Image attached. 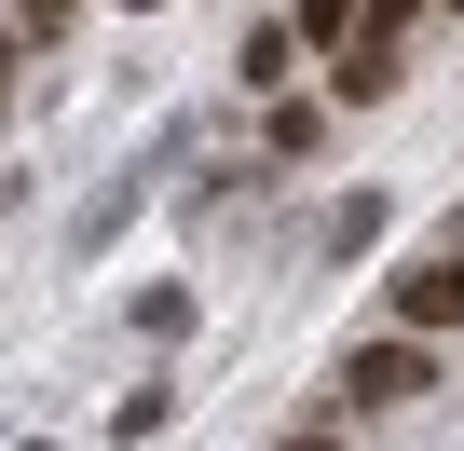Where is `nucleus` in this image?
I'll return each mask as SVG.
<instances>
[{
    "label": "nucleus",
    "instance_id": "6",
    "mask_svg": "<svg viewBox=\"0 0 464 451\" xmlns=\"http://www.w3.org/2000/svg\"><path fill=\"white\" fill-rule=\"evenodd\" d=\"M14 42H28V28H0V110H14Z\"/></svg>",
    "mask_w": 464,
    "mask_h": 451
},
{
    "label": "nucleus",
    "instance_id": "2",
    "mask_svg": "<svg viewBox=\"0 0 464 451\" xmlns=\"http://www.w3.org/2000/svg\"><path fill=\"white\" fill-rule=\"evenodd\" d=\"M396 328H423V342H437V328H464V247H437V260H410V274H396Z\"/></svg>",
    "mask_w": 464,
    "mask_h": 451
},
{
    "label": "nucleus",
    "instance_id": "9",
    "mask_svg": "<svg viewBox=\"0 0 464 451\" xmlns=\"http://www.w3.org/2000/svg\"><path fill=\"white\" fill-rule=\"evenodd\" d=\"M450 247H464V219H450Z\"/></svg>",
    "mask_w": 464,
    "mask_h": 451
},
{
    "label": "nucleus",
    "instance_id": "5",
    "mask_svg": "<svg viewBox=\"0 0 464 451\" xmlns=\"http://www.w3.org/2000/svg\"><path fill=\"white\" fill-rule=\"evenodd\" d=\"M69 15H82V0H14V28H28V42H55Z\"/></svg>",
    "mask_w": 464,
    "mask_h": 451
},
{
    "label": "nucleus",
    "instance_id": "1",
    "mask_svg": "<svg viewBox=\"0 0 464 451\" xmlns=\"http://www.w3.org/2000/svg\"><path fill=\"white\" fill-rule=\"evenodd\" d=\"M423 383H437L423 328H382V342H355V356H342V397H355V410H410Z\"/></svg>",
    "mask_w": 464,
    "mask_h": 451
},
{
    "label": "nucleus",
    "instance_id": "3",
    "mask_svg": "<svg viewBox=\"0 0 464 451\" xmlns=\"http://www.w3.org/2000/svg\"><path fill=\"white\" fill-rule=\"evenodd\" d=\"M342 96H355V110L396 96V28H355V42H342Z\"/></svg>",
    "mask_w": 464,
    "mask_h": 451
},
{
    "label": "nucleus",
    "instance_id": "7",
    "mask_svg": "<svg viewBox=\"0 0 464 451\" xmlns=\"http://www.w3.org/2000/svg\"><path fill=\"white\" fill-rule=\"evenodd\" d=\"M287 451H342V437H328V424H301V437H287Z\"/></svg>",
    "mask_w": 464,
    "mask_h": 451
},
{
    "label": "nucleus",
    "instance_id": "4",
    "mask_svg": "<svg viewBox=\"0 0 464 451\" xmlns=\"http://www.w3.org/2000/svg\"><path fill=\"white\" fill-rule=\"evenodd\" d=\"M369 28V0H301V42H355Z\"/></svg>",
    "mask_w": 464,
    "mask_h": 451
},
{
    "label": "nucleus",
    "instance_id": "8",
    "mask_svg": "<svg viewBox=\"0 0 464 451\" xmlns=\"http://www.w3.org/2000/svg\"><path fill=\"white\" fill-rule=\"evenodd\" d=\"M137 15H164V0H137Z\"/></svg>",
    "mask_w": 464,
    "mask_h": 451
}]
</instances>
